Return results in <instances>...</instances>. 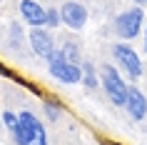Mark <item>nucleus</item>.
I'll return each mask as SVG.
<instances>
[{
    "label": "nucleus",
    "instance_id": "nucleus-16",
    "mask_svg": "<svg viewBox=\"0 0 147 145\" xmlns=\"http://www.w3.org/2000/svg\"><path fill=\"white\" fill-rule=\"evenodd\" d=\"M145 45H147V25H145Z\"/></svg>",
    "mask_w": 147,
    "mask_h": 145
},
{
    "label": "nucleus",
    "instance_id": "nucleus-12",
    "mask_svg": "<svg viewBox=\"0 0 147 145\" xmlns=\"http://www.w3.org/2000/svg\"><path fill=\"white\" fill-rule=\"evenodd\" d=\"M62 55H65L67 60L82 65V60H80V50H78V45H75V43H65V45H62Z\"/></svg>",
    "mask_w": 147,
    "mask_h": 145
},
{
    "label": "nucleus",
    "instance_id": "nucleus-5",
    "mask_svg": "<svg viewBox=\"0 0 147 145\" xmlns=\"http://www.w3.org/2000/svg\"><path fill=\"white\" fill-rule=\"evenodd\" d=\"M112 53H115V60L117 65H122V70L132 80H137L142 75V60H140V55L132 50V45H125V43H117L112 48Z\"/></svg>",
    "mask_w": 147,
    "mask_h": 145
},
{
    "label": "nucleus",
    "instance_id": "nucleus-17",
    "mask_svg": "<svg viewBox=\"0 0 147 145\" xmlns=\"http://www.w3.org/2000/svg\"><path fill=\"white\" fill-rule=\"evenodd\" d=\"M0 125H3V115H0Z\"/></svg>",
    "mask_w": 147,
    "mask_h": 145
},
{
    "label": "nucleus",
    "instance_id": "nucleus-3",
    "mask_svg": "<svg viewBox=\"0 0 147 145\" xmlns=\"http://www.w3.org/2000/svg\"><path fill=\"white\" fill-rule=\"evenodd\" d=\"M100 85L105 88L112 103L115 105H125L127 103V93H130V85H125L122 75L117 73L112 65H102V73H100Z\"/></svg>",
    "mask_w": 147,
    "mask_h": 145
},
{
    "label": "nucleus",
    "instance_id": "nucleus-2",
    "mask_svg": "<svg viewBox=\"0 0 147 145\" xmlns=\"http://www.w3.org/2000/svg\"><path fill=\"white\" fill-rule=\"evenodd\" d=\"M18 118H20V140H18V145H47L45 128L30 110H23Z\"/></svg>",
    "mask_w": 147,
    "mask_h": 145
},
{
    "label": "nucleus",
    "instance_id": "nucleus-10",
    "mask_svg": "<svg viewBox=\"0 0 147 145\" xmlns=\"http://www.w3.org/2000/svg\"><path fill=\"white\" fill-rule=\"evenodd\" d=\"M3 125L8 128V133L15 138V143L20 140V118L15 113H3Z\"/></svg>",
    "mask_w": 147,
    "mask_h": 145
},
{
    "label": "nucleus",
    "instance_id": "nucleus-6",
    "mask_svg": "<svg viewBox=\"0 0 147 145\" xmlns=\"http://www.w3.org/2000/svg\"><path fill=\"white\" fill-rule=\"evenodd\" d=\"M28 40H30L32 53L40 55V58H45V60L55 53V50H57V48H55L53 35H50L45 28H30V33H28Z\"/></svg>",
    "mask_w": 147,
    "mask_h": 145
},
{
    "label": "nucleus",
    "instance_id": "nucleus-11",
    "mask_svg": "<svg viewBox=\"0 0 147 145\" xmlns=\"http://www.w3.org/2000/svg\"><path fill=\"white\" fill-rule=\"evenodd\" d=\"M82 83H85V88H97V75H95V68H92V63H82Z\"/></svg>",
    "mask_w": 147,
    "mask_h": 145
},
{
    "label": "nucleus",
    "instance_id": "nucleus-13",
    "mask_svg": "<svg viewBox=\"0 0 147 145\" xmlns=\"http://www.w3.org/2000/svg\"><path fill=\"white\" fill-rule=\"evenodd\" d=\"M62 23V18H60V10H47V20H45V28H57V25Z\"/></svg>",
    "mask_w": 147,
    "mask_h": 145
},
{
    "label": "nucleus",
    "instance_id": "nucleus-14",
    "mask_svg": "<svg viewBox=\"0 0 147 145\" xmlns=\"http://www.w3.org/2000/svg\"><path fill=\"white\" fill-rule=\"evenodd\" d=\"M45 113H47L50 120H57V118H60V108L55 105L53 100H45Z\"/></svg>",
    "mask_w": 147,
    "mask_h": 145
},
{
    "label": "nucleus",
    "instance_id": "nucleus-4",
    "mask_svg": "<svg viewBox=\"0 0 147 145\" xmlns=\"http://www.w3.org/2000/svg\"><path fill=\"white\" fill-rule=\"evenodd\" d=\"M142 20H145L142 8H130V10H125V13H120L117 20H115L117 35L125 38V40H135L140 35V30H142Z\"/></svg>",
    "mask_w": 147,
    "mask_h": 145
},
{
    "label": "nucleus",
    "instance_id": "nucleus-1",
    "mask_svg": "<svg viewBox=\"0 0 147 145\" xmlns=\"http://www.w3.org/2000/svg\"><path fill=\"white\" fill-rule=\"evenodd\" d=\"M47 70L55 80H60L65 85H75V83H82V65L67 60L62 50H55L50 58H47Z\"/></svg>",
    "mask_w": 147,
    "mask_h": 145
},
{
    "label": "nucleus",
    "instance_id": "nucleus-15",
    "mask_svg": "<svg viewBox=\"0 0 147 145\" xmlns=\"http://www.w3.org/2000/svg\"><path fill=\"white\" fill-rule=\"evenodd\" d=\"M0 75H8V70L3 68V65H0Z\"/></svg>",
    "mask_w": 147,
    "mask_h": 145
},
{
    "label": "nucleus",
    "instance_id": "nucleus-18",
    "mask_svg": "<svg viewBox=\"0 0 147 145\" xmlns=\"http://www.w3.org/2000/svg\"><path fill=\"white\" fill-rule=\"evenodd\" d=\"M145 3H147V0H145Z\"/></svg>",
    "mask_w": 147,
    "mask_h": 145
},
{
    "label": "nucleus",
    "instance_id": "nucleus-9",
    "mask_svg": "<svg viewBox=\"0 0 147 145\" xmlns=\"http://www.w3.org/2000/svg\"><path fill=\"white\" fill-rule=\"evenodd\" d=\"M125 108H127V113H130L135 120H142V118L147 115V98L142 95V90H140V88H135V85L130 88Z\"/></svg>",
    "mask_w": 147,
    "mask_h": 145
},
{
    "label": "nucleus",
    "instance_id": "nucleus-8",
    "mask_svg": "<svg viewBox=\"0 0 147 145\" xmlns=\"http://www.w3.org/2000/svg\"><path fill=\"white\" fill-rule=\"evenodd\" d=\"M20 15L28 25L32 28H45V20H47V10L40 5L38 0H20Z\"/></svg>",
    "mask_w": 147,
    "mask_h": 145
},
{
    "label": "nucleus",
    "instance_id": "nucleus-7",
    "mask_svg": "<svg viewBox=\"0 0 147 145\" xmlns=\"http://www.w3.org/2000/svg\"><path fill=\"white\" fill-rule=\"evenodd\" d=\"M60 18H62V25H67L72 30H80L87 23V10H85V5L70 0V3H65L60 8Z\"/></svg>",
    "mask_w": 147,
    "mask_h": 145
}]
</instances>
